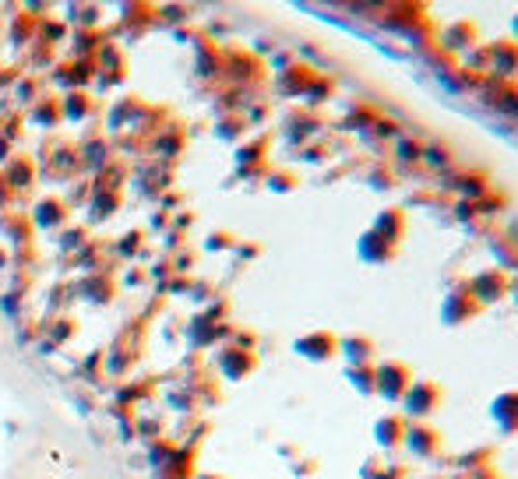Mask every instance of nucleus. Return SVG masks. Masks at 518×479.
I'll use <instances>...</instances> for the list:
<instances>
[{
	"label": "nucleus",
	"mask_w": 518,
	"mask_h": 479,
	"mask_svg": "<svg viewBox=\"0 0 518 479\" xmlns=\"http://www.w3.org/2000/svg\"><path fill=\"white\" fill-rule=\"evenodd\" d=\"M444 399H448V392H444L441 381L416 377L413 388L405 392V399H402L399 405H402V412H405V420H434V412L444 409Z\"/></svg>",
	"instance_id": "1"
},
{
	"label": "nucleus",
	"mask_w": 518,
	"mask_h": 479,
	"mask_svg": "<svg viewBox=\"0 0 518 479\" xmlns=\"http://www.w3.org/2000/svg\"><path fill=\"white\" fill-rule=\"evenodd\" d=\"M479 314H483V303H479L477 296H473V289H469V279L455 282V285L444 293V300H441V321H444L448 328L469 324V321H477Z\"/></svg>",
	"instance_id": "2"
},
{
	"label": "nucleus",
	"mask_w": 518,
	"mask_h": 479,
	"mask_svg": "<svg viewBox=\"0 0 518 479\" xmlns=\"http://www.w3.org/2000/svg\"><path fill=\"white\" fill-rule=\"evenodd\" d=\"M416 462H434L441 451H444V430H441L434 420H409V430H405V444H402Z\"/></svg>",
	"instance_id": "3"
},
{
	"label": "nucleus",
	"mask_w": 518,
	"mask_h": 479,
	"mask_svg": "<svg viewBox=\"0 0 518 479\" xmlns=\"http://www.w3.org/2000/svg\"><path fill=\"white\" fill-rule=\"evenodd\" d=\"M416 370L405 359H381L377 363V399L385 402H402L405 392L413 388Z\"/></svg>",
	"instance_id": "4"
},
{
	"label": "nucleus",
	"mask_w": 518,
	"mask_h": 479,
	"mask_svg": "<svg viewBox=\"0 0 518 479\" xmlns=\"http://www.w3.org/2000/svg\"><path fill=\"white\" fill-rule=\"evenodd\" d=\"M469 289H473V296H477L483 307H490L497 300H508L512 289H515V282H512V272L504 265H490V268H483V272H477L469 279Z\"/></svg>",
	"instance_id": "5"
},
{
	"label": "nucleus",
	"mask_w": 518,
	"mask_h": 479,
	"mask_svg": "<svg viewBox=\"0 0 518 479\" xmlns=\"http://www.w3.org/2000/svg\"><path fill=\"white\" fill-rule=\"evenodd\" d=\"M339 342H342V335H335V331H328V328H318V331L300 335V339L293 342V349L304 359H311V363H332V359L339 357Z\"/></svg>",
	"instance_id": "6"
},
{
	"label": "nucleus",
	"mask_w": 518,
	"mask_h": 479,
	"mask_svg": "<svg viewBox=\"0 0 518 479\" xmlns=\"http://www.w3.org/2000/svg\"><path fill=\"white\" fill-rule=\"evenodd\" d=\"M490 50V78H504V81H515L518 78V40H497V42H486Z\"/></svg>",
	"instance_id": "7"
},
{
	"label": "nucleus",
	"mask_w": 518,
	"mask_h": 479,
	"mask_svg": "<svg viewBox=\"0 0 518 479\" xmlns=\"http://www.w3.org/2000/svg\"><path fill=\"white\" fill-rule=\"evenodd\" d=\"M438 42L448 53H469L473 46H479V25L469 18H459L451 25H444L438 32Z\"/></svg>",
	"instance_id": "8"
},
{
	"label": "nucleus",
	"mask_w": 518,
	"mask_h": 479,
	"mask_svg": "<svg viewBox=\"0 0 518 479\" xmlns=\"http://www.w3.org/2000/svg\"><path fill=\"white\" fill-rule=\"evenodd\" d=\"M405 430H409V420H405V412H385V416H377V423H374V440H377V447L381 451H399L402 444H405Z\"/></svg>",
	"instance_id": "9"
},
{
	"label": "nucleus",
	"mask_w": 518,
	"mask_h": 479,
	"mask_svg": "<svg viewBox=\"0 0 518 479\" xmlns=\"http://www.w3.org/2000/svg\"><path fill=\"white\" fill-rule=\"evenodd\" d=\"M490 420L497 423V430L504 438H515L518 434V388H508L501 395H494L490 402Z\"/></svg>",
	"instance_id": "10"
},
{
	"label": "nucleus",
	"mask_w": 518,
	"mask_h": 479,
	"mask_svg": "<svg viewBox=\"0 0 518 479\" xmlns=\"http://www.w3.org/2000/svg\"><path fill=\"white\" fill-rule=\"evenodd\" d=\"M357 254L367 265H388V261L399 258V243H392V240H385L381 233L367 230V233L357 240Z\"/></svg>",
	"instance_id": "11"
},
{
	"label": "nucleus",
	"mask_w": 518,
	"mask_h": 479,
	"mask_svg": "<svg viewBox=\"0 0 518 479\" xmlns=\"http://www.w3.org/2000/svg\"><path fill=\"white\" fill-rule=\"evenodd\" d=\"M370 230L402 247V240H405V230H409V215H405V208H395V204H392V208H381Z\"/></svg>",
	"instance_id": "12"
},
{
	"label": "nucleus",
	"mask_w": 518,
	"mask_h": 479,
	"mask_svg": "<svg viewBox=\"0 0 518 479\" xmlns=\"http://www.w3.org/2000/svg\"><path fill=\"white\" fill-rule=\"evenodd\" d=\"M339 357L350 359V366L353 363H377V342L370 339V335H342V342H339Z\"/></svg>",
	"instance_id": "13"
},
{
	"label": "nucleus",
	"mask_w": 518,
	"mask_h": 479,
	"mask_svg": "<svg viewBox=\"0 0 518 479\" xmlns=\"http://www.w3.org/2000/svg\"><path fill=\"white\" fill-rule=\"evenodd\" d=\"M483 92L490 99V106L504 110V113H518V85L515 81H504V78H490L483 81Z\"/></svg>",
	"instance_id": "14"
},
{
	"label": "nucleus",
	"mask_w": 518,
	"mask_h": 479,
	"mask_svg": "<svg viewBox=\"0 0 518 479\" xmlns=\"http://www.w3.org/2000/svg\"><path fill=\"white\" fill-rule=\"evenodd\" d=\"M314 78H318V71H314L311 64H300V60H296V64H289L279 75V92L282 95H304Z\"/></svg>",
	"instance_id": "15"
},
{
	"label": "nucleus",
	"mask_w": 518,
	"mask_h": 479,
	"mask_svg": "<svg viewBox=\"0 0 518 479\" xmlns=\"http://www.w3.org/2000/svg\"><path fill=\"white\" fill-rule=\"evenodd\" d=\"M451 187H455L466 201H477V198H483L494 184H490V173H486V169H466V173H459V176L451 180Z\"/></svg>",
	"instance_id": "16"
},
{
	"label": "nucleus",
	"mask_w": 518,
	"mask_h": 479,
	"mask_svg": "<svg viewBox=\"0 0 518 479\" xmlns=\"http://www.w3.org/2000/svg\"><path fill=\"white\" fill-rule=\"evenodd\" d=\"M346 381L363 399H377V363H353L346 366Z\"/></svg>",
	"instance_id": "17"
},
{
	"label": "nucleus",
	"mask_w": 518,
	"mask_h": 479,
	"mask_svg": "<svg viewBox=\"0 0 518 479\" xmlns=\"http://www.w3.org/2000/svg\"><path fill=\"white\" fill-rule=\"evenodd\" d=\"M254 366H258V357H254L247 346H230V349L223 353V370H226V377H233V381L247 377Z\"/></svg>",
	"instance_id": "18"
},
{
	"label": "nucleus",
	"mask_w": 518,
	"mask_h": 479,
	"mask_svg": "<svg viewBox=\"0 0 518 479\" xmlns=\"http://www.w3.org/2000/svg\"><path fill=\"white\" fill-rule=\"evenodd\" d=\"M494 458H497V451H494L490 444H483V447H473V451L459 455V458H455V469H459V473H477L479 465H490Z\"/></svg>",
	"instance_id": "19"
},
{
	"label": "nucleus",
	"mask_w": 518,
	"mask_h": 479,
	"mask_svg": "<svg viewBox=\"0 0 518 479\" xmlns=\"http://www.w3.org/2000/svg\"><path fill=\"white\" fill-rule=\"evenodd\" d=\"M462 68H466V71H477V75H486V71H490V50H486V42H479L469 53H462Z\"/></svg>",
	"instance_id": "20"
},
{
	"label": "nucleus",
	"mask_w": 518,
	"mask_h": 479,
	"mask_svg": "<svg viewBox=\"0 0 518 479\" xmlns=\"http://www.w3.org/2000/svg\"><path fill=\"white\" fill-rule=\"evenodd\" d=\"M318 127L321 123L314 117H307V113L300 117V113H293V117H289V138H293V141H307Z\"/></svg>",
	"instance_id": "21"
},
{
	"label": "nucleus",
	"mask_w": 518,
	"mask_h": 479,
	"mask_svg": "<svg viewBox=\"0 0 518 479\" xmlns=\"http://www.w3.org/2000/svg\"><path fill=\"white\" fill-rule=\"evenodd\" d=\"M332 92H335V81L318 75V78L311 81V88L304 92V99H307L311 106H318V103H324V99H332Z\"/></svg>",
	"instance_id": "22"
},
{
	"label": "nucleus",
	"mask_w": 518,
	"mask_h": 479,
	"mask_svg": "<svg viewBox=\"0 0 518 479\" xmlns=\"http://www.w3.org/2000/svg\"><path fill=\"white\" fill-rule=\"evenodd\" d=\"M377 117H381V113H377L374 106H359V110L353 106V110H350V117H346V127H350V131H353V127H357V131H370Z\"/></svg>",
	"instance_id": "23"
},
{
	"label": "nucleus",
	"mask_w": 518,
	"mask_h": 479,
	"mask_svg": "<svg viewBox=\"0 0 518 479\" xmlns=\"http://www.w3.org/2000/svg\"><path fill=\"white\" fill-rule=\"evenodd\" d=\"M451 159H455V156H451V145H444V141L423 145V162H431V166H448Z\"/></svg>",
	"instance_id": "24"
},
{
	"label": "nucleus",
	"mask_w": 518,
	"mask_h": 479,
	"mask_svg": "<svg viewBox=\"0 0 518 479\" xmlns=\"http://www.w3.org/2000/svg\"><path fill=\"white\" fill-rule=\"evenodd\" d=\"M399 159L405 162V166L423 162V141H416V138H399Z\"/></svg>",
	"instance_id": "25"
},
{
	"label": "nucleus",
	"mask_w": 518,
	"mask_h": 479,
	"mask_svg": "<svg viewBox=\"0 0 518 479\" xmlns=\"http://www.w3.org/2000/svg\"><path fill=\"white\" fill-rule=\"evenodd\" d=\"M265 149H268V138H258V141L243 145V149H240V152H237L240 166H243V162H258V159H265Z\"/></svg>",
	"instance_id": "26"
},
{
	"label": "nucleus",
	"mask_w": 518,
	"mask_h": 479,
	"mask_svg": "<svg viewBox=\"0 0 518 479\" xmlns=\"http://www.w3.org/2000/svg\"><path fill=\"white\" fill-rule=\"evenodd\" d=\"M300 180H296V173H289V169H279V173H272L268 176V187L272 191H279V194H286V191H293Z\"/></svg>",
	"instance_id": "27"
},
{
	"label": "nucleus",
	"mask_w": 518,
	"mask_h": 479,
	"mask_svg": "<svg viewBox=\"0 0 518 479\" xmlns=\"http://www.w3.org/2000/svg\"><path fill=\"white\" fill-rule=\"evenodd\" d=\"M370 187H374V191H388V187H395V173H392V169H385V166H374V169H370Z\"/></svg>",
	"instance_id": "28"
},
{
	"label": "nucleus",
	"mask_w": 518,
	"mask_h": 479,
	"mask_svg": "<svg viewBox=\"0 0 518 479\" xmlns=\"http://www.w3.org/2000/svg\"><path fill=\"white\" fill-rule=\"evenodd\" d=\"M367 134H374V138H395V134H399V123H395L392 117H385V113H381V117L374 120V127H370Z\"/></svg>",
	"instance_id": "29"
},
{
	"label": "nucleus",
	"mask_w": 518,
	"mask_h": 479,
	"mask_svg": "<svg viewBox=\"0 0 518 479\" xmlns=\"http://www.w3.org/2000/svg\"><path fill=\"white\" fill-rule=\"evenodd\" d=\"M240 131H247V120L243 117H230V120H223V123H219V134H223V138H230V141L240 138Z\"/></svg>",
	"instance_id": "30"
},
{
	"label": "nucleus",
	"mask_w": 518,
	"mask_h": 479,
	"mask_svg": "<svg viewBox=\"0 0 518 479\" xmlns=\"http://www.w3.org/2000/svg\"><path fill=\"white\" fill-rule=\"evenodd\" d=\"M385 465H388V458H381V455H374L363 469H359V479H377L381 473H385Z\"/></svg>",
	"instance_id": "31"
},
{
	"label": "nucleus",
	"mask_w": 518,
	"mask_h": 479,
	"mask_svg": "<svg viewBox=\"0 0 518 479\" xmlns=\"http://www.w3.org/2000/svg\"><path fill=\"white\" fill-rule=\"evenodd\" d=\"M377 479H409V469L399 465V462H388V465H385V473H381Z\"/></svg>",
	"instance_id": "32"
},
{
	"label": "nucleus",
	"mask_w": 518,
	"mask_h": 479,
	"mask_svg": "<svg viewBox=\"0 0 518 479\" xmlns=\"http://www.w3.org/2000/svg\"><path fill=\"white\" fill-rule=\"evenodd\" d=\"M473 479H504L501 476V469H497V462H490V465H479L477 473H469Z\"/></svg>",
	"instance_id": "33"
},
{
	"label": "nucleus",
	"mask_w": 518,
	"mask_h": 479,
	"mask_svg": "<svg viewBox=\"0 0 518 479\" xmlns=\"http://www.w3.org/2000/svg\"><path fill=\"white\" fill-rule=\"evenodd\" d=\"M208 247L212 250H226V247H233V237H226V233H219V237L208 240Z\"/></svg>",
	"instance_id": "34"
},
{
	"label": "nucleus",
	"mask_w": 518,
	"mask_h": 479,
	"mask_svg": "<svg viewBox=\"0 0 518 479\" xmlns=\"http://www.w3.org/2000/svg\"><path fill=\"white\" fill-rule=\"evenodd\" d=\"M448 479H473V476H469V473H459V469H455V473H451Z\"/></svg>",
	"instance_id": "35"
},
{
	"label": "nucleus",
	"mask_w": 518,
	"mask_h": 479,
	"mask_svg": "<svg viewBox=\"0 0 518 479\" xmlns=\"http://www.w3.org/2000/svg\"><path fill=\"white\" fill-rule=\"evenodd\" d=\"M512 32H515L512 40H518V14H515V18H512Z\"/></svg>",
	"instance_id": "36"
},
{
	"label": "nucleus",
	"mask_w": 518,
	"mask_h": 479,
	"mask_svg": "<svg viewBox=\"0 0 518 479\" xmlns=\"http://www.w3.org/2000/svg\"><path fill=\"white\" fill-rule=\"evenodd\" d=\"M367 4H374V7H385V4H388V0H367Z\"/></svg>",
	"instance_id": "37"
},
{
	"label": "nucleus",
	"mask_w": 518,
	"mask_h": 479,
	"mask_svg": "<svg viewBox=\"0 0 518 479\" xmlns=\"http://www.w3.org/2000/svg\"><path fill=\"white\" fill-rule=\"evenodd\" d=\"M0 156H7V141H0Z\"/></svg>",
	"instance_id": "38"
}]
</instances>
